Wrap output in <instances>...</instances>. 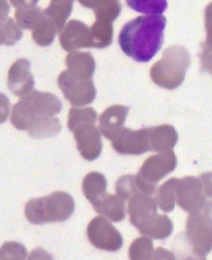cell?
<instances>
[{
	"instance_id": "5b68a950",
	"label": "cell",
	"mask_w": 212,
	"mask_h": 260,
	"mask_svg": "<svg viewBox=\"0 0 212 260\" xmlns=\"http://www.w3.org/2000/svg\"><path fill=\"white\" fill-rule=\"evenodd\" d=\"M186 238L193 253L205 258L212 248L211 202L202 209L190 212L187 219Z\"/></svg>"
},
{
	"instance_id": "52a82bcc",
	"label": "cell",
	"mask_w": 212,
	"mask_h": 260,
	"mask_svg": "<svg viewBox=\"0 0 212 260\" xmlns=\"http://www.w3.org/2000/svg\"><path fill=\"white\" fill-rule=\"evenodd\" d=\"M177 166V157L173 150L162 151L146 159L136 176L139 190L152 196L156 191V185Z\"/></svg>"
},
{
	"instance_id": "d6a6232c",
	"label": "cell",
	"mask_w": 212,
	"mask_h": 260,
	"mask_svg": "<svg viewBox=\"0 0 212 260\" xmlns=\"http://www.w3.org/2000/svg\"><path fill=\"white\" fill-rule=\"evenodd\" d=\"M4 29H5V45H14L19 40H21L23 32L22 29L16 24L14 20L12 18H8V20L4 24Z\"/></svg>"
},
{
	"instance_id": "484cf974",
	"label": "cell",
	"mask_w": 212,
	"mask_h": 260,
	"mask_svg": "<svg viewBox=\"0 0 212 260\" xmlns=\"http://www.w3.org/2000/svg\"><path fill=\"white\" fill-rule=\"evenodd\" d=\"M92 9L97 19L112 23L121 13L122 4L120 0H98Z\"/></svg>"
},
{
	"instance_id": "8fae6325",
	"label": "cell",
	"mask_w": 212,
	"mask_h": 260,
	"mask_svg": "<svg viewBox=\"0 0 212 260\" xmlns=\"http://www.w3.org/2000/svg\"><path fill=\"white\" fill-rule=\"evenodd\" d=\"M149 132L150 128L136 131L123 128L112 141V146L120 154L141 155L150 150Z\"/></svg>"
},
{
	"instance_id": "30bf717a",
	"label": "cell",
	"mask_w": 212,
	"mask_h": 260,
	"mask_svg": "<svg viewBox=\"0 0 212 260\" xmlns=\"http://www.w3.org/2000/svg\"><path fill=\"white\" fill-rule=\"evenodd\" d=\"M128 212L131 224L141 233L158 216L157 203L149 194L138 192L129 199Z\"/></svg>"
},
{
	"instance_id": "f1b7e54d",
	"label": "cell",
	"mask_w": 212,
	"mask_h": 260,
	"mask_svg": "<svg viewBox=\"0 0 212 260\" xmlns=\"http://www.w3.org/2000/svg\"><path fill=\"white\" fill-rule=\"evenodd\" d=\"M154 244L150 238L144 236L136 239L129 248L130 259H152Z\"/></svg>"
},
{
	"instance_id": "cb8c5ba5",
	"label": "cell",
	"mask_w": 212,
	"mask_h": 260,
	"mask_svg": "<svg viewBox=\"0 0 212 260\" xmlns=\"http://www.w3.org/2000/svg\"><path fill=\"white\" fill-rule=\"evenodd\" d=\"M173 232V223L165 214H158L156 220L141 233L142 236H146L154 240L167 239Z\"/></svg>"
},
{
	"instance_id": "4dcf8cb0",
	"label": "cell",
	"mask_w": 212,
	"mask_h": 260,
	"mask_svg": "<svg viewBox=\"0 0 212 260\" xmlns=\"http://www.w3.org/2000/svg\"><path fill=\"white\" fill-rule=\"evenodd\" d=\"M116 193L125 202L129 201L134 194L141 192L137 187L136 177L133 175H126L121 177L116 183Z\"/></svg>"
},
{
	"instance_id": "e575fe53",
	"label": "cell",
	"mask_w": 212,
	"mask_h": 260,
	"mask_svg": "<svg viewBox=\"0 0 212 260\" xmlns=\"http://www.w3.org/2000/svg\"><path fill=\"white\" fill-rule=\"evenodd\" d=\"M175 256L173 253L169 252L162 247H158L156 250H154L152 259H174Z\"/></svg>"
},
{
	"instance_id": "d6986e66",
	"label": "cell",
	"mask_w": 212,
	"mask_h": 260,
	"mask_svg": "<svg viewBox=\"0 0 212 260\" xmlns=\"http://www.w3.org/2000/svg\"><path fill=\"white\" fill-rule=\"evenodd\" d=\"M74 0H51L49 6L43 10V15L54 25L57 32L64 29L73 10Z\"/></svg>"
},
{
	"instance_id": "7402d4cb",
	"label": "cell",
	"mask_w": 212,
	"mask_h": 260,
	"mask_svg": "<svg viewBox=\"0 0 212 260\" xmlns=\"http://www.w3.org/2000/svg\"><path fill=\"white\" fill-rule=\"evenodd\" d=\"M90 44L95 48H105L112 44L113 25L110 22L97 19L89 28Z\"/></svg>"
},
{
	"instance_id": "ba28073f",
	"label": "cell",
	"mask_w": 212,
	"mask_h": 260,
	"mask_svg": "<svg viewBox=\"0 0 212 260\" xmlns=\"http://www.w3.org/2000/svg\"><path fill=\"white\" fill-rule=\"evenodd\" d=\"M58 86L65 99L74 106H85L97 98V89L93 80L76 78L68 71L59 75Z\"/></svg>"
},
{
	"instance_id": "ffe728a7",
	"label": "cell",
	"mask_w": 212,
	"mask_h": 260,
	"mask_svg": "<svg viewBox=\"0 0 212 260\" xmlns=\"http://www.w3.org/2000/svg\"><path fill=\"white\" fill-rule=\"evenodd\" d=\"M107 182L105 177L99 172L87 174L83 181V192L85 199L93 204L94 208L98 205L101 198L106 193Z\"/></svg>"
},
{
	"instance_id": "1f68e13d",
	"label": "cell",
	"mask_w": 212,
	"mask_h": 260,
	"mask_svg": "<svg viewBox=\"0 0 212 260\" xmlns=\"http://www.w3.org/2000/svg\"><path fill=\"white\" fill-rule=\"evenodd\" d=\"M28 256L27 249L25 246L19 243H6L0 248V258H16L23 259Z\"/></svg>"
},
{
	"instance_id": "7a4b0ae2",
	"label": "cell",
	"mask_w": 212,
	"mask_h": 260,
	"mask_svg": "<svg viewBox=\"0 0 212 260\" xmlns=\"http://www.w3.org/2000/svg\"><path fill=\"white\" fill-rule=\"evenodd\" d=\"M191 61V55L184 46H169L152 67L150 78L158 87L175 89L184 82Z\"/></svg>"
},
{
	"instance_id": "e0dca14e",
	"label": "cell",
	"mask_w": 212,
	"mask_h": 260,
	"mask_svg": "<svg viewBox=\"0 0 212 260\" xmlns=\"http://www.w3.org/2000/svg\"><path fill=\"white\" fill-rule=\"evenodd\" d=\"M178 133L171 125H160L150 128L149 145L150 150L162 152L172 149L178 142Z\"/></svg>"
},
{
	"instance_id": "4316f807",
	"label": "cell",
	"mask_w": 212,
	"mask_h": 260,
	"mask_svg": "<svg viewBox=\"0 0 212 260\" xmlns=\"http://www.w3.org/2000/svg\"><path fill=\"white\" fill-rule=\"evenodd\" d=\"M33 30H34L33 31L34 42L43 47L48 46L52 44L57 34L54 25L44 15L40 24Z\"/></svg>"
},
{
	"instance_id": "ac0fdd59",
	"label": "cell",
	"mask_w": 212,
	"mask_h": 260,
	"mask_svg": "<svg viewBox=\"0 0 212 260\" xmlns=\"http://www.w3.org/2000/svg\"><path fill=\"white\" fill-rule=\"evenodd\" d=\"M125 201L118 196L105 193L95 210L112 222H121L126 217Z\"/></svg>"
},
{
	"instance_id": "8d00e7d4",
	"label": "cell",
	"mask_w": 212,
	"mask_h": 260,
	"mask_svg": "<svg viewBox=\"0 0 212 260\" xmlns=\"http://www.w3.org/2000/svg\"><path fill=\"white\" fill-rule=\"evenodd\" d=\"M10 2L15 8L20 9V8H27V7L36 6L37 3L39 2V0H10Z\"/></svg>"
},
{
	"instance_id": "7c38bea8",
	"label": "cell",
	"mask_w": 212,
	"mask_h": 260,
	"mask_svg": "<svg viewBox=\"0 0 212 260\" xmlns=\"http://www.w3.org/2000/svg\"><path fill=\"white\" fill-rule=\"evenodd\" d=\"M72 132L81 155L87 161L98 158L102 150V142L96 123L85 122L76 126Z\"/></svg>"
},
{
	"instance_id": "9a60e30c",
	"label": "cell",
	"mask_w": 212,
	"mask_h": 260,
	"mask_svg": "<svg viewBox=\"0 0 212 260\" xmlns=\"http://www.w3.org/2000/svg\"><path fill=\"white\" fill-rule=\"evenodd\" d=\"M130 108L123 105H112L99 117V131L107 140L113 141L124 128Z\"/></svg>"
},
{
	"instance_id": "3957f363",
	"label": "cell",
	"mask_w": 212,
	"mask_h": 260,
	"mask_svg": "<svg viewBox=\"0 0 212 260\" xmlns=\"http://www.w3.org/2000/svg\"><path fill=\"white\" fill-rule=\"evenodd\" d=\"M61 109V102L54 94L33 90L13 106L11 123L18 130H28L36 118L56 115Z\"/></svg>"
},
{
	"instance_id": "277c9868",
	"label": "cell",
	"mask_w": 212,
	"mask_h": 260,
	"mask_svg": "<svg viewBox=\"0 0 212 260\" xmlns=\"http://www.w3.org/2000/svg\"><path fill=\"white\" fill-rule=\"evenodd\" d=\"M75 210V202L69 193L55 191L48 197L29 201L25 207V215L32 224L64 222Z\"/></svg>"
},
{
	"instance_id": "603a6c76",
	"label": "cell",
	"mask_w": 212,
	"mask_h": 260,
	"mask_svg": "<svg viewBox=\"0 0 212 260\" xmlns=\"http://www.w3.org/2000/svg\"><path fill=\"white\" fill-rule=\"evenodd\" d=\"M177 182L178 179L171 178L157 189L156 203L163 212H171L175 208Z\"/></svg>"
},
{
	"instance_id": "f546056e",
	"label": "cell",
	"mask_w": 212,
	"mask_h": 260,
	"mask_svg": "<svg viewBox=\"0 0 212 260\" xmlns=\"http://www.w3.org/2000/svg\"><path fill=\"white\" fill-rule=\"evenodd\" d=\"M98 120V114L94 108H71L68 114V128L73 131L74 128L80 124L85 122H94L96 123Z\"/></svg>"
},
{
	"instance_id": "4fadbf2b",
	"label": "cell",
	"mask_w": 212,
	"mask_h": 260,
	"mask_svg": "<svg viewBox=\"0 0 212 260\" xmlns=\"http://www.w3.org/2000/svg\"><path fill=\"white\" fill-rule=\"evenodd\" d=\"M7 85L17 96H25L35 88L34 76L31 74V62L26 58L17 60L8 71Z\"/></svg>"
},
{
	"instance_id": "5bb4252c",
	"label": "cell",
	"mask_w": 212,
	"mask_h": 260,
	"mask_svg": "<svg viewBox=\"0 0 212 260\" xmlns=\"http://www.w3.org/2000/svg\"><path fill=\"white\" fill-rule=\"evenodd\" d=\"M59 42L62 48L67 52H73L81 48H89L90 35L89 28L79 20H71L66 23L60 32Z\"/></svg>"
},
{
	"instance_id": "d4e9b609",
	"label": "cell",
	"mask_w": 212,
	"mask_h": 260,
	"mask_svg": "<svg viewBox=\"0 0 212 260\" xmlns=\"http://www.w3.org/2000/svg\"><path fill=\"white\" fill-rule=\"evenodd\" d=\"M43 9L38 6L20 8L15 12V19L20 28L34 29L43 19Z\"/></svg>"
},
{
	"instance_id": "d590c367",
	"label": "cell",
	"mask_w": 212,
	"mask_h": 260,
	"mask_svg": "<svg viewBox=\"0 0 212 260\" xmlns=\"http://www.w3.org/2000/svg\"><path fill=\"white\" fill-rule=\"evenodd\" d=\"M10 13V5L7 0H0V23H5Z\"/></svg>"
},
{
	"instance_id": "74e56055",
	"label": "cell",
	"mask_w": 212,
	"mask_h": 260,
	"mask_svg": "<svg viewBox=\"0 0 212 260\" xmlns=\"http://www.w3.org/2000/svg\"><path fill=\"white\" fill-rule=\"evenodd\" d=\"M78 1H79L80 4L83 5L84 7L90 8V9H92L98 0H78Z\"/></svg>"
},
{
	"instance_id": "f35d334b",
	"label": "cell",
	"mask_w": 212,
	"mask_h": 260,
	"mask_svg": "<svg viewBox=\"0 0 212 260\" xmlns=\"http://www.w3.org/2000/svg\"><path fill=\"white\" fill-rule=\"evenodd\" d=\"M4 24H5V23H0V45H1V44H5V40H6Z\"/></svg>"
},
{
	"instance_id": "2e32d148",
	"label": "cell",
	"mask_w": 212,
	"mask_h": 260,
	"mask_svg": "<svg viewBox=\"0 0 212 260\" xmlns=\"http://www.w3.org/2000/svg\"><path fill=\"white\" fill-rule=\"evenodd\" d=\"M68 72L76 78L92 80L96 71V61L90 52H70L66 57Z\"/></svg>"
},
{
	"instance_id": "6da1fadb",
	"label": "cell",
	"mask_w": 212,
	"mask_h": 260,
	"mask_svg": "<svg viewBox=\"0 0 212 260\" xmlns=\"http://www.w3.org/2000/svg\"><path fill=\"white\" fill-rule=\"evenodd\" d=\"M165 27L166 18L162 15L137 17L121 29L118 38L120 47L129 57L146 63L160 50Z\"/></svg>"
},
{
	"instance_id": "8992f818",
	"label": "cell",
	"mask_w": 212,
	"mask_h": 260,
	"mask_svg": "<svg viewBox=\"0 0 212 260\" xmlns=\"http://www.w3.org/2000/svg\"><path fill=\"white\" fill-rule=\"evenodd\" d=\"M211 175H201L200 177L186 176L178 179L176 186L177 204L187 212L202 209L210 203L211 199Z\"/></svg>"
},
{
	"instance_id": "836d02e7",
	"label": "cell",
	"mask_w": 212,
	"mask_h": 260,
	"mask_svg": "<svg viewBox=\"0 0 212 260\" xmlns=\"http://www.w3.org/2000/svg\"><path fill=\"white\" fill-rule=\"evenodd\" d=\"M10 113V101L9 99L3 94L0 93V124L4 123Z\"/></svg>"
},
{
	"instance_id": "83f0119b",
	"label": "cell",
	"mask_w": 212,
	"mask_h": 260,
	"mask_svg": "<svg viewBox=\"0 0 212 260\" xmlns=\"http://www.w3.org/2000/svg\"><path fill=\"white\" fill-rule=\"evenodd\" d=\"M128 6L143 14H162L168 7L167 0H126Z\"/></svg>"
},
{
	"instance_id": "9c48e42d",
	"label": "cell",
	"mask_w": 212,
	"mask_h": 260,
	"mask_svg": "<svg viewBox=\"0 0 212 260\" xmlns=\"http://www.w3.org/2000/svg\"><path fill=\"white\" fill-rule=\"evenodd\" d=\"M88 241L97 248L106 251H117L123 246V238L105 217L94 218L86 229Z\"/></svg>"
},
{
	"instance_id": "44dd1931",
	"label": "cell",
	"mask_w": 212,
	"mask_h": 260,
	"mask_svg": "<svg viewBox=\"0 0 212 260\" xmlns=\"http://www.w3.org/2000/svg\"><path fill=\"white\" fill-rule=\"evenodd\" d=\"M61 131L59 119L54 116L36 118L28 127V136L35 139H44L56 136Z\"/></svg>"
}]
</instances>
